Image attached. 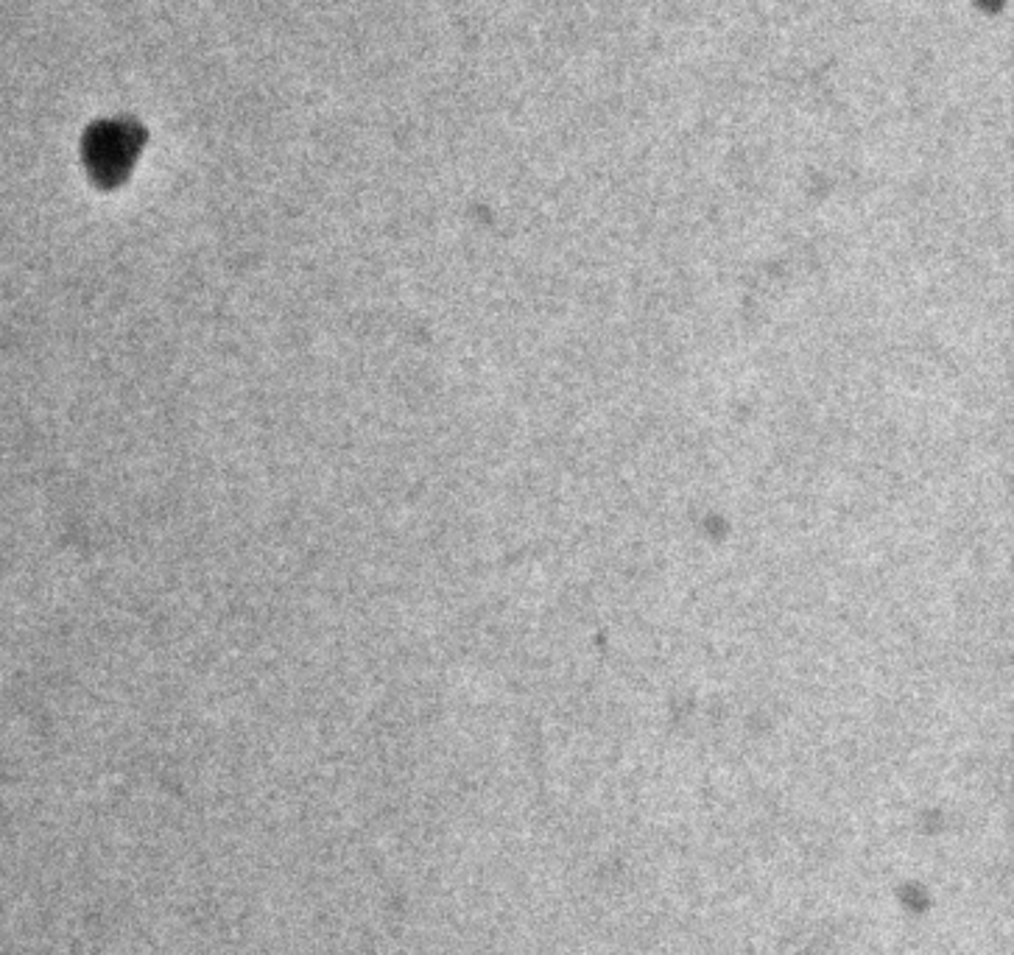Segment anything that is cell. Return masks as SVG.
Listing matches in <instances>:
<instances>
[{"label":"cell","mask_w":1014,"mask_h":955,"mask_svg":"<svg viewBox=\"0 0 1014 955\" xmlns=\"http://www.w3.org/2000/svg\"><path fill=\"white\" fill-rule=\"evenodd\" d=\"M126 154H132V148L126 146V135H123L121 129H109V132H98L95 135L93 160L98 165V171L118 174L123 160H126Z\"/></svg>","instance_id":"1"}]
</instances>
